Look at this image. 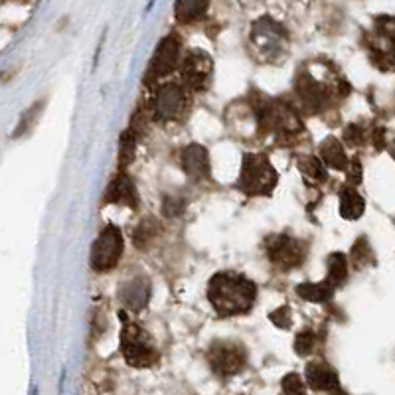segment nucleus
I'll list each match as a JSON object with an SVG mask.
<instances>
[{
  "instance_id": "393cba45",
  "label": "nucleus",
  "mask_w": 395,
  "mask_h": 395,
  "mask_svg": "<svg viewBox=\"0 0 395 395\" xmlns=\"http://www.w3.org/2000/svg\"><path fill=\"white\" fill-rule=\"evenodd\" d=\"M314 346H316V334L313 330H301L294 338V352L299 356L313 354Z\"/></svg>"
},
{
  "instance_id": "4468645a",
  "label": "nucleus",
  "mask_w": 395,
  "mask_h": 395,
  "mask_svg": "<svg viewBox=\"0 0 395 395\" xmlns=\"http://www.w3.org/2000/svg\"><path fill=\"white\" fill-rule=\"evenodd\" d=\"M105 202L119 203V206H129L137 208L139 206V192L137 186L127 174H117L111 180V184L105 190Z\"/></svg>"
},
{
  "instance_id": "4be33fe9",
  "label": "nucleus",
  "mask_w": 395,
  "mask_h": 395,
  "mask_svg": "<svg viewBox=\"0 0 395 395\" xmlns=\"http://www.w3.org/2000/svg\"><path fill=\"white\" fill-rule=\"evenodd\" d=\"M299 168H301V173L306 178H311L314 182H326V178H328L325 164H322L320 158H316V156H304V158H301L299 161Z\"/></svg>"
},
{
  "instance_id": "39448f33",
  "label": "nucleus",
  "mask_w": 395,
  "mask_h": 395,
  "mask_svg": "<svg viewBox=\"0 0 395 395\" xmlns=\"http://www.w3.org/2000/svg\"><path fill=\"white\" fill-rule=\"evenodd\" d=\"M265 247H267V255H269L271 263L279 265L283 269H294V267L303 265L304 259H306L304 245L299 239H293L291 235H287V233L271 235L265 242Z\"/></svg>"
},
{
  "instance_id": "c85d7f7f",
  "label": "nucleus",
  "mask_w": 395,
  "mask_h": 395,
  "mask_svg": "<svg viewBox=\"0 0 395 395\" xmlns=\"http://www.w3.org/2000/svg\"><path fill=\"white\" fill-rule=\"evenodd\" d=\"M364 131L358 127V125H348L344 131V139L348 144H352V146H358V144H362L364 142Z\"/></svg>"
},
{
  "instance_id": "7ed1b4c3",
  "label": "nucleus",
  "mask_w": 395,
  "mask_h": 395,
  "mask_svg": "<svg viewBox=\"0 0 395 395\" xmlns=\"http://www.w3.org/2000/svg\"><path fill=\"white\" fill-rule=\"evenodd\" d=\"M121 352L127 364L139 368V370L151 368L158 362V352H156L149 334L141 326L127 322V320H125V326L121 330Z\"/></svg>"
},
{
  "instance_id": "6ab92c4d",
  "label": "nucleus",
  "mask_w": 395,
  "mask_h": 395,
  "mask_svg": "<svg viewBox=\"0 0 395 395\" xmlns=\"http://www.w3.org/2000/svg\"><path fill=\"white\" fill-rule=\"evenodd\" d=\"M334 287L326 279L320 283H303L296 287V294L311 303H328L334 296Z\"/></svg>"
},
{
  "instance_id": "5701e85b",
  "label": "nucleus",
  "mask_w": 395,
  "mask_h": 395,
  "mask_svg": "<svg viewBox=\"0 0 395 395\" xmlns=\"http://www.w3.org/2000/svg\"><path fill=\"white\" fill-rule=\"evenodd\" d=\"M137 134L129 129L121 134V142H119V166L125 168L132 163L134 158V149H137Z\"/></svg>"
},
{
  "instance_id": "f3484780",
  "label": "nucleus",
  "mask_w": 395,
  "mask_h": 395,
  "mask_svg": "<svg viewBox=\"0 0 395 395\" xmlns=\"http://www.w3.org/2000/svg\"><path fill=\"white\" fill-rule=\"evenodd\" d=\"M208 6H210V0H176L174 14L178 22L190 24V22L200 20L208 12Z\"/></svg>"
},
{
  "instance_id": "b1692460",
  "label": "nucleus",
  "mask_w": 395,
  "mask_h": 395,
  "mask_svg": "<svg viewBox=\"0 0 395 395\" xmlns=\"http://www.w3.org/2000/svg\"><path fill=\"white\" fill-rule=\"evenodd\" d=\"M350 257H352L354 267H358V269H362V267H365V265H370L372 261H374L372 247H370V244H368L365 237H360V239L356 242L354 247H352V251H350Z\"/></svg>"
},
{
  "instance_id": "6e6552de",
  "label": "nucleus",
  "mask_w": 395,
  "mask_h": 395,
  "mask_svg": "<svg viewBox=\"0 0 395 395\" xmlns=\"http://www.w3.org/2000/svg\"><path fill=\"white\" fill-rule=\"evenodd\" d=\"M186 92L182 85L176 82L164 83L163 87H158L152 99V113L156 119L161 121H174L178 119L186 109Z\"/></svg>"
},
{
  "instance_id": "c756f323",
  "label": "nucleus",
  "mask_w": 395,
  "mask_h": 395,
  "mask_svg": "<svg viewBox=\"0 0 395 395\" xmlns=\"http://www.w3.org/2000/svg\"><path fill=\"white\" fill-rule=\"evenodd\" d=\"M40 109H42V103H40V105H34V107H32L28 113H24V117H22V123L18 125V131H16V137H18V134H22V132H24L26 129H28V127H30L32 119H34V115H38V111H40Z\"/></svg>"
},
{
  "instance_id": "9d476101",
  "label": "nucleus",
  "mask_w": 395,
  "mask_h": 395,
  "mask_svg": "<svg viewBox=\"0 0 395 395\" xmlns=\"http://www.w3.org/2000/svg\"><path fill=\"white\" fill-rule=\"evenodd\" d=\"M294 92L296 97L303 105V109L306 113H320L325 111L326 105L330 103V93L320 82H316L311 73L303 71L296 83H294Z\"/></svg>"
},
{
  "instance_id": "f257e3e1",
  "label": "nucleus",
  "mask_w": 395,
  "mask_h": 395,
  "mask_svg": "<svg viewBox=\"0 0 395 395\" xmlns=\"http://www.w3.org/2000/svg\"><path fill=\"white\" fill-rule=\"evenodd\" d=\"M208 299L220 316H237L251 311L257 284L244 275L215 273L208 283Z\"/></svg>"
},
{
  "instance_id": "ddd939ff",
  "label": "nucleus",
  "mask_w": 395,
  "mask_h": 395,
  "mask_svg": "<svg viewBox=\"0 0 395 395\" xmlns=\"http://www.w3.org/2000/svg\"><path fill=\"white\" fill-rule=\"evenodd\" d=\"M152 293V284L149 277L144 275H137L129 281H125L121 284V291H119V299L121 303L132 311V313H141L142 308L149 304Z\"/></svg>"
},
{
  "instance_id": "20e7f679",
  "label": "nucleus",
  "mask_w": 395,
  "mask_h": 395,
  "mask_svg": "<svg viewBox=\"0 0 395 395\" xmlns=\"http://www.w3.org/2000/svg\"><path fill=\"white\" fill-rule=\"evenodd\" d=\"M123 251H125V242H123L121 230L117 225H107L103 227V232L92 247V267L97 273L111 271L121 261Z\"/></svg>"
},
{
  "instance_id": "1a4fd4ad",
  "label": "nucleus",
  "mask_w": 395,
  "mask_h": 395,
  "mask_svg": "<svg viewBox=\"0 0 395 395\" xmlns=\"http://www.w3.org/2000/svg\"><path fill=\"white\" fill-rule=\"evenodd\" d=\"M213 61L212 58L202 50L188 51V56L184 58L182 65H180V75H182V83L192 89V92H202L208 87L210 77H212Z\"/></svg>"
},
{
  "instance_id": "473e14b6",
  "label": "nucleus",
  "mask_w": 395,
  "mask_h": 395,
  "mask_svg": "<svg viewBox=\"0 0 395 395\" xmlns=\"http://www.w3.org/2000/svg\"><path fill=\"white\" fill-rule=\"evenodd\" d=\"M391 156H394V158H395V144H394V149H391Z\"/></svg>"
},
{
  "instance_id": "a878e982",
  "label": "nucleus",
  "mask_w": 395,
  "mask_h": 395,
  "mask_svg": "<svg viewBox=\"0 0 395 395\" xmlns=\"http://www.w3.org/2000/svg\"><path fill=\"white\" fill-rule=\"evenodd\" d=\"M281 387H283V395H306L304 391V382L303 377L299 374H287L281 382Z\"/></svg>"
},
{
  "instance_id": "aec40b11",
  "label": "nucleus",
  "mask_w": 395,
  "mask_h": 395,
  "mask_svg": "<svg viewBox=\"0 0 395 395\" xmlns=\"http://www.w3.org/2000/svg\"><path fill=\"white\" fill-rule=\"evenodd\" d=\"M158 235H161V223L156 222L154 218H146V220H142L134 227V232H132V244L137 245L139 249H149L156 242Z\"/></svg>"
},
{
  "instance_id": "7c9ffc66",
  "label": "nucleus",
  "mask_w": 395,
  "mask_h": 395,
  "mask_svg": "<svg viewBox=\"0 0 395 395\" xmlns=\"http://www.w3.org/2000/svg\"><path fill=\"white\" fill-rule=\"evenodd\" d=\"M348 166H350V180L354 178V182H360V180H362V168H360V163H358V161H352Z\"/></svg>"
},
{
  "instance_id": "f03ea898",
  "label": "nucleus",
  "mask_w": 395,
  "mask_h": 395,
  "mask_svg": "<svg viewBox=\"0 0 395 395\" xmlns=\"http://www.w3.org/2000/svg\"><path fill=\"white\" fill-rule=\"evenodd\" d=\"M277 170L265 154L247 152L242 161L239 190L247 196H269L277 186Z\"/></svg>"
},
{
  "instance_id": "2f4dec72",
  "label": "nucleus",
  "mask_w": 395,
  "mask_h": 395,
  "mask_svg": "<svg viewBox=\"0 0 395 395\" xmlns=\"http://www.w3.org/2000/svg\"><path fill=\"white\" fill-rule=\"evenodd\" d=\"M330 395H348L344 391V389H340V387H336V389H332V391H330Z\"/></svg>"
},
{
  "instance_id": "423d86ee",
  "label": "nucleus",
  "mask_w": 395,
  "mask_h": 395,
  "mask_svg": "<svg viewBox=\"0 0 395 395\" xmlns=\"http://www.w3.org/2000/svg\"><path fill=\"white\" fill-rule=\"evenodd\" d=\"M245 348L237 342H215L208 352V362L218 375H235L244 370Z\"/></svg>"
},
{
  "instance_id": "a211bd4d",
  "label": "nucleus",
  "mask_w": 395,
  "mask_h": 395,
  "mask_svg": "<svg viewBox=\"0 0 395 395\" xmlns=\"http://www.w3.org/2000/svg\"><path fill=\"white\" fill-rule=\"evenodd\" d=\"M364 210V198L356 192L354 188L348 186V188H344V190L340 192V215H342L344 220H358V218H362Z\"/></svg>"
},
{
  "instance_id": "2eb2a0df",
  "label": "nucleus",
  "mask_w": 395,
  "mask_h": 395,
  "mask_svg": "<svg viewBox=\"0 0 395 395\" xmlns=\"http://www.w3.org/2000/svg\"><path fill=\"white\" fill-rule=\"evenodd\" d=\"M306 384L313 387L314 391H332L338 387V374L332 365L326 362H311L306 365Z\"/></svg>"
},
{
  "instance_id": "0eeeda50",
  "label": "nucleus",
  "mask_w": 395,
  "mask_h": 395,
  "mask_svg": "<svg viewBox=\"0 0 395 395\" xmlns=\"http://www.w3.org/2000/svg\"><path fill=\"white\" fill-rule=\"evenodd\" d=\"M178 56H180V38L178 36H166L161 44H158V48L154 51V56H152L151 63H149V68H146V73H144V83H154L158 82L161 77L164 75H168L170 71L176 70V65H178Z\"/></svg>"
},
{
  "instance_id": "9b49d317",
  "label": "nucleus",
  "mask_w": 395,
  "mask_h": 395,
  "mask_svg": "<svg viewBox=\"0 0 395 395\" xmlns=\"http://www.w3.org/2000/svg\"><path fill=\"white\" fill-rule=\"evenodd\" d=\"M284 40H287L284 28L271 18H261L253 24L251 42L255 44V48L261 50V54L275 56L277 51H283Z\"/></svg>"
},
{
  "instance_id": "412c9836",
  "label": "nucleus",
  "mask_w": 395,
  "mask_h": 395,
  "mask_svg": "<svg viewBox=\"0 0 395 395\" xmlns=\"http://www.w3.org/2000/svg\"><path fill=\"white\" fill-rule=\"evenodd\" d=\"M326 281L334 289L342 287L348 281V259L342 253H332L326 263Z\"/></svg>"
},
{
  "instance_id": "dca6fc26",
  "label": "nucleus",
  "mask_w": 395,
  "mask_h": 395,
  "mask_svg": "<svg viewBox=\"0 0 395 395\" xmlns=\"http://www.w3.org/2000/svg\"><path fill=\"white\" fill-rule=\"evenodd\" d=\"M320 161L325 166L334 168V170H346L348 164H350L342 142L338 141L336 137H328L320 142Z\"/></svg>"
},
{
  "instance_id": "f8f14e48",
  "label": "nucleus",
  "mask_w": 395,
  "mask_h": 395,
  "mask_svg": "<svg viewBox=\"0 0 395 395\" xmlns=\"http://www.w3.org/2000/svg\"><path fill=\"white\" fill-rule=\"evenodd\" d=\"M180 166L182 170L192 180L196 182H202V180H208L210 174H212V168H210V152L206 151V146L202 144H188L184 146L182 152H180Z\"/></svg>"
},
{
  "instance_id": "bb28decb",
  "label": "nucleus",
  "mask_w": 395,
  "mask_h": 395,
  "mask_svg": "<svg viewBox=\"0 0 395 395\" xmlns=\"http://www.w3.org/2000/svg\"><path fill=\"white\" fill-rule=\"evenodd\" d=\"M186 208V202H184L180 196H173V194H166L163 200V212L166 218H176L180 215Z\"/></svg>"
},
{
  "instance_id": "cd10ccee",
  "label": "nucleus",
  "mask_w": 395,
  "mask_h": 395,
  "mask_svg": "<svg viewBox=\"0 0 395 395\" xmlns=\"http://www.w3.org/2000/svg\"><path fill=\"white\" fill-rule=\"evenodd\" d=\"M271 322L279 328H289L291 326V308L289 306H279L277 311L271 313Z\"/></svg>"
}]
</instances>
